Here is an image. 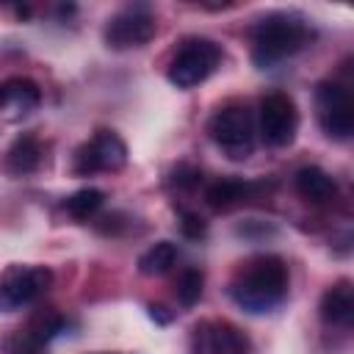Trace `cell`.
I'll return each instance as SVG.
<instances>
[{
  "label": "cell",
  "instance_id": "obj_1",
  "mask_svg": "<svg viewBox=\"0 0 354 354\" xmlns=\"http://www.w3.org/2000/svg\"><path fill=\"white\" fill-rule=\"evenodd\" d=\"M288 266L279 254H257L246 260L230 282V299L249 315L274 313L288 299Z\"/></svg>",
  "mask_w": 354,
  "mask_h": 354
},
{
  "label": "cell",
  "instance_id": "obj_2",
  "mask_svg": "<svg viewBox=\"0 0 354 354\" xmlns=\"http://www.w3.org/2000/svg\"><path fill=\"white\" fill-rule=\"evenodd\" d=\"M313 39L315 30L304 17L290 11L268 14L252 28V61L257 69H274L310 47Z\"/></svg>",
  "mask_w": 354,
  "mask_h": 354
},
{
  "label": "cell",
  "instance_id": "obj_3",
  "mask_svg": "<svg viewBox=\"0 0 354 354\" xmlns=\"http://www.w3.org/2000/svg\"><path fill=\"white\" fill-rule=\"evenodd\" d=\"M207 133H210V141L230 160H246L254 152L257 124H254L252 111L246 105H241V102H230V105L218 108L210 116Z\"/></svg>",
  "mask_w": 354,
  "mask_h": 354
},
{
  "label": "cell",
  "instance_id": "obj_4",
  "mask_svg": "<svg viewBox=\"0 0 354 354\" xmlns=\"http://www.w3.org/2000/svg\"><path fill=\"white\" fill-rule=\"evenodd\" d=\"M221 47L213 41V39H205V36H194V39H185L183 47L174 53L171 64H169V83L177 86V88H194L199 83H205L221 64Z\"/></svg>",
  "mask_w": 354,
  "mask_h": 354
},
{
  "label": "cell",
  "instance_id": "obj_5",
  "mask_svg": "<svg viewBox=\"0 0 354 354\" xmlns=\"http://www.w3.org/2000/svg\"><path fill=\"white\" fill-rule=\"evenodd\" d=\"M315 116L321 130L335 141H348L354 133V97L337 80H321L315 86Z\"/></svg>",
  "mask_w": 354,
  "mask_h": 354
},
{
  "label": "cell",
  "instance_id": "obj_6",
  "mask_svg": "<svg viewBox=\"0 0 354 354\" xmlns=\"http://www.w3.org/2000/svg\"><path fill=\"white\" fill-rule=\"evenodd\" d=\"M257 133L268 147H288L299 133V108L290 94L271 91L260 100Z\"/></svg>",
  "mask_w": 354,
  "mask_h": 354
},
{
  "label": "cell",
  "instance_id": "obj_7",
  "mask_svg": "<svg viewBox=\"0 0 354 354\" xmlns=\"http://www.w3.org/2000/svg\"><path fill=\"white\" fill-rule=\"evenodd\" d=\"M155 30L158 25L149 6L136 3V6H124L105 22L102 39L111 50H133V47H144L155 36Z\"/></svg>",
  "mask_w": 354,
  "mask_h": 354
},
{
  "label": "cell",
  "instance_id": "obj_8",
  "mask_svg": "<svg viewBox=\"0 0 354 354\" xmlns=\"http://www.w3.org/2000/svg\"><path fill=\"white\" fill-rule=\"evenodd\" d=\"M53 282L44 266H8L0 277V310H19L36 301Z\"/></svg>",
  "mask_w": 354,
  "mask_h": 354
},
{
  "label": "cell",
  "instance_id": "obj_9",
  "mask_svg": "<svg viewBox=\"0 0 354 354\" xmlns=\"http://www.w3.org/2000/svg\"><path fill=\"white\" fill-rule=\"evenodd\" d=\"M127 163V144L113 130H100L91 141L77 147L75 152V174H97V171H119Z\"/></svg>",
  "mask_w": 354,
  "mask_h": 354
},
{
  "label": "cell",
  "instance_id": "obj_10",
  "mask_svg": "<svg viewBox=\"0 0 354 354\" xmlns=\"http://www.w3.org/2000/svg\"><path fill=\"white\" fill-rule=\"evenodd\" d=\"M188 351L191 354H249V340L235 324L207 318L191 329Z\"/></svg>",
  "mask_w": 354,
  "mask_h": 354
},
{
  "label": "cell",
  "instance_id": "obj_11",
  "mask_svg": "<svg viewBox=\"0 0 354 354\" xmlns=\"http://www.w3.org/2000/svg\"><path fill=\"white\" fill-rule=\"evenodd\" d=\"M41 102V88L36 80L14 75L0 83V113L11 122L30 116Z\"/></svg>",
  "mask_w": 354,
  "mask_h": 354
},
{
  "label": "cell",
  "instance_id": "obj_12",
  "mask_svg": "<svg viewBox=\"0 0 354 354\" xmlns=\"http://www.w3.org/2000/svg\"><path fill=\"white\" fill-rule=\"evenodd\" d=\"M318 315L329 326H343V329L351 326V321H354V290H351L348 279H340V282H335L332 288L324 290L321 304H318Z\"/></svg>",
  "mask_w": 354,
  "mask_h": 354
},
{
  "label": "cell",
  "instance_id": "obj_13",
  "mask_svg": "<svg viewBox=\"0 0 354 354\" xmlns=\"http://www.w3.org/2000/svg\"><path fill=\"white\" fill-rule=\"evenodd\" d=\"M293 185H296V194L310 205H326L337 196L335 177L321 166H301L293 177Z\"/></svg>",
  "mask_w": 354,
  "mask_h": 354
},
{
  "label": "cell",
  "instance_id": "obj_14",
  "mask_svg": "<svg viewBox=\"0 0 354 354\" xmlns=\"http://www.w3.org/2000/svg\"><path fill=\"white\" fill-rule=\"evenodd\" d=\"M257 191H260V185L252 183V180L224 177V180H216V183L207 185V191H205V202H207L213 210H230V207H235V205L249 202Z\"/></svg>",
  "mask_w": 354,
  "mask_h": 354
},
{
  "label": "cell",
  "instance_id": "obj_15",
  "mask_svg": "<svg viewBox=\"0 0 354 354\" xmlns=\"http://www.w3.org/2000/svg\"><path fill=\"white\" fill-rule=\"evenodd\" d=\"M6 163H8V171L19 174V177L36 171L39 163H41V144H39V138L30 136V133H22L19 138H14V144L8 147Z\"/></svg>",
  "mask_w": 354,
  "mask_h": 354
},
{
  "label": "cell",
  "instance_id": "obj_16",
  "mask_svg": "<svg viewBox=\"0 0 354 354\" xmlns=\"http://www.w3.org/2000/svg\"><path fill=\"white\" fill-rule=\"evenodd\" d=\"M177 243H171V241H158V243H152L147 252H141V257H138V271L144 274V277H163L166 271H171L174 268V263H177Z\"/></svg>",
  "mask_w": 354,
  "mask_h": 354
},
{
  "label": "cell",
  "instance_id": "obj_17",
  "mask_svg": "<svg viewBox=\"0 0 354 354\" xmlns=\"http://www.w3.org/2000/svg\"><path fill=\"white\" fill-rule=\"evenodd\" d=\"M102 202H105V194L100 188H94V185H86V188H77L75 194H69L66 202H64V207H66V213L72 218L88 221V218H94L100 213Z\"/></svg>",
  "mask_w": 354,
  "mask_h": 354
},
{
  "label": "cell",
  "instance_id": "obj_18",
  "mask_svg": "<svg viewBox=\"0 0 354 354\" xmlns=\"http://www.w3.org/2000/svg\"><path fill=\"white\" fill-rule=\"evenodd\" d=\"M202 290H205V274L199 268H185L180 277H177V285H174V293H177V301L183 307H194L199 299H202Z\"/></svg>",
  "mask_w": 354,
  "mask_h": 354
},
{
  "label": "cell",
  "instance_id": "obj_19",
  "mask_svg": "<svg viewBox=\"0 0 354 354\" xmlns=\"http://www.w3.org/2000/svg\"><path fill=\"white\" fill-rule=\"evenodd\" d=\"M64 329H66V321H64V315H58L55 310L39 313V315L30 321V326H28V332H30L33 337H39L44 346H47L53 337H58Z\"/></svg>",
  "mask_w": 354,
  "mask_h": 354
},
{
  "label": "cell",
  "instance_id": "obj_20",
  "mask_svg": "<svg viewBox=\"0 0 354 354\" xmlns=\"http://www.w3.org/2000/svg\"><path fill=\"white\" fill-rule=\"evenodd\" d=\"M8 354H44V343L33 337L28 329H22L8 340Z\"/></svg>",
  "mask_w": 354,
  "mask_h": 354
},
{
  "label": "cell",
  "instance_id": "obj_21",
  "mask_svg": "<svg viewBox=\"0 0 354 354\" xmlns=\"http://www.w3.org/2000/svg\"><path fill=\"white\" fill-rule=\"evenodd\" d=\"M180 232H183L185 238H191V241H199V238H205V232H207V221H205L199 213L185 210V213L180 216Z\"/></svg>",
  "mask_w": 354,
  "mask_h": 354
},
{
  "label": "cell",
  "instance_id": "obj_22",
  "mask_svg": "<svg viewBox=\"0 0 354 354\" xmlns=\"http://www.w3.org/2000/svg\"><path fill=\"white\" fill-rule=\"evenodd\" d=\"M241 238H249V241H260V238H268V235H274L277 230H274V224H268V221H257V218H249V221H243V224H238V230H235Z\"/></svg>",
  "mask_w": 354,
  "mask_h": 354
},
{
  "label": "cell",
  "instance_id": "obj_23",
  "mask_svg": "<svg viewBox=\"0 0 354 354\" xmlns=\"http://www.w3.org/2000/svg\"><path fill=\"white\" fill-rule=\"evenodd\" d=\"M174 183L183 185V188H194V185L202 183V171L194 169V166H177V171H174Z\"/></svg>",
  "mask_w": 354,
  "mask_h": 354
},
{
  "label": "cell",
  "instance_id": "obj_24",
  "mask_svg": "<svg viewBox=\"0 0 354 354\" xmlns=\"http://www.w3.org/2000/svg\"><path fill=\"white\" fill-rule=\"evenodd\" d=\"M163 310H166V307H160V304H149V315H152V318H158L160 324H169V318H171V315H166Z\"/></svg>",
  "mask_w": 354,
  "mask_h": 354
}]
</instances>
